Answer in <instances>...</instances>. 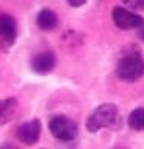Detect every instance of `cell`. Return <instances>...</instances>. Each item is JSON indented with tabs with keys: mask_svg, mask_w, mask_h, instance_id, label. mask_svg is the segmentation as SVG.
I'll list each match as a JSON object with an SVG mask.
<instances>
[{
	"mask_svg": "<svg viewBox=\"0 0 144 149\" xmlns=\"http://www.w3.org/2000/svg\"><path fill=\"white\" fill-rule=\"evenodd\" d=\"M111 17H113L115 25L118 28H121V30H135V28L141 26V23L144 22L139 14L133 13L132 9L123 8V6L113 8Z\"/></svg>",
	"mask_w": 144,
	"mask_h": 149,
	"instance_id": "4",
	"label": "cell"
},
{
	"mask_svg": "<svg viewBox=\"0 0 144 149\" xmlns=\"http://www.w3.org/2000/svg\"><path fill=\"white\" fill-rule=\"evenodd\" d=\"M36 22H37V26H39L40 30L51 31L57 26V16H56L54 11H51L48 8H44L39 11V14H37Z\"/></svg>",
	"mask_w": 144,
	"mask_h": 149,
	"instance_id": "9",
	"label": "cell"
},
{
	"mask_svg": "<svg viewBox=\"0 0 144 149\" xmlns=\"http://www.w3.org/2000/svg\"><path fill=\"white\" fill-rule=\"evenodd\" d=\"M67 2L71 5V6L79 8V6H82V5H85V3H87V0H67Z\"/></svg>",
	"mask_w": 144,
	"mask_h": 149,
	"instance_id": "12",
	"label": "cell"
},
{
	"mask_svg": "<svg viewBox=\"0 0 144 149\" xmlns=\"http://www.w3.org/2000/svg\"><path fill=\"white\" fill-rule=\"evenodd\" d=\"M138 30H139V37H141V40L144 42V22L141 23V26H139Z\"/></svg>",
	"mask_w": 144,
	"mask_h": 149,
	"instance_id": "13",
	"label": "cell"
},
{
	"mask_svg": "<svg viewBox=\"0 0 144 149\" xmlns=\"http://www.w3.org/2000/svg\"><path fill=\"white\" fill-rule=\"evenodd\" d=\"M127 123L133 130H144V107H138L130 112Z\"/></svg>",
	"mask_w": 144,
	"mask_h": 149,
	"instance_id": "10",
	"label": "cell"
},
{
	"mask_svg": "<svg viewBox=\"0 0 144 149\" xmlns=\"http://www.w3.org/2000/svg\"><path fill=\"white\" fill-rule=\"evenodd\" d=\"M123 3L130 9H144V0H123Z\"/></svg>",
	"mask_w": 144,
	"mask_h": 149,
	"instance_id": "11",
	"label": "cell"
},
{
	"mask_svg": "<svg viewBox=\"0 0 144 149\" xmlns=\"http://www.w3.org/2000/svg\"><path fill=\"white\" fill-rule=\"evenodd\" d=\"M116 73L125 82H135L144 74V58L138 51H127L116 64Z\"/></svg>",
	"mask_w": 144,
	"mask_h": 149,
	"instance_id": "2",
	"label": "cell"
},
{
	"mask_svg": "<svg viewBox=\"0 0 144 149\" xmlns=\"http://www.w3.org/2000/svg\"><path fill=\"white\" fill-rule=\"evenodd\" d=\"M123 120L118 107L115 104H101L98 106L87 120L88 132H98L101 129H118Z\"/></svg>",
	"mask_w": 144,
	"mask_h": 149,
	"instance_id": "1",
	"label": "cell"
},
{
	"mask_svg": "<svg viewBox=\"0 0 144 149\" xmlns=\"http://www.w3.org/2000/svg\"><path fill=\"white\" fill-rule=\"evenodd\" d=\"M56 67V56L51 51H42L37 53L34 58L31 59V68L33 72L39 74H46Z\"/></svg>",
	"mask_w": 144,
	"mask_h": 149,
	"instance_id": "7",
	"label": "cell"
},
{
	"mask_svg": "<svg viewBox=\"0 0 144 149\" xmlns=\"http://www.w3.org/2000/svg\"><path fill=\"white\" fill-rule=\"evenodd\" d=\"M40 132H42L40 121L39 120H31V121H26V123L19 126L17 130H16V135L23 144L33 146V144H36L37 141H39Z\"/></svg>",
	"mask_w": 144,
	"mask_h": 149,
	"instance_id": "6",
	"label": "cell"
},
{
	"mask_svg": "<svg viewBox=\"0 0 144 149\" xmlns=\"http://www.w3.org/2000/svg\"><path fill=\"white\" fill-rule=\"evenodd\" d=\"M48 129L54 138L60 140V141H73L78 137V124L74 123L71 118L64 115H57L50 120Z\"/></svg>",
	"mask_w": 144,
	"mask_h": 149,
	"instance_id": "3",
	"label": "cell"
},
{
	"mask_svg": "<svg viewBox=\"0 0 144 149\" xmlns=\"http://www.w3.org/2000/svg\"><path fill=\"white\" fill-rule=\"evenodd\" d=\"M19 110V101L16 98H6L0 100V126L9 123L14 120Z\"/></svg>",
	"mask_w": 144,
	"mask_h": 149,
	"instance_id": "8",
	"label": "cell"
},
{
	"mask_svg": "<svg viewBox=\"0 0 144 149\" xmlns=\"http://www.w3.org/2000/svg\"><path fill=\"white\" fill-rule=\"evenodd\" d=\"M0 149H17V148L14 146V144H9V143H6V144H2V146H0Z\"/></svg>",
	"mask_w": 144,
	"mask_h": 149,
	"instance_id": "14",
	"label": "cell"
},
{
	"mask_svg": "<svg viewBox=\"0 0 144 149\" xmlns=\"http://www.w3.org/2000/svg\"><path fill=\"white\" fill-rule=\"evenodd\" d=\"M17 37V23L14 17L0 14V47L3 50L11 48Z\"/></svg>",
	"mask_w": 144,
	"mask_h": 149,
	"instance_id": "5",
	"label": "cell"
}]
</instances>
